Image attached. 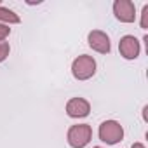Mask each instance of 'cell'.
Returning a JSON list of instances; mask_svg holds the SVG:
<instances>
[{"label": "cell", "mask_w": 148, "mask_h": 148, "mask_svg": "<svg viewBox=\"0 0 148 148\" xmlns=\"http://www.w3.org/2000/svg\"><path fill=\"white\" fill-rule=\"evenodd\" d=\"M71 71H73V77L79 79V80H87L94 75L96 71V63L91 56H79L71 64Z\"/></svg>", "instance_id": "6da1fadb"}, {"label": "cell", "mask_w": 148, "mask_h": 148, "mask_svg": "<svg viewBox=\"0 0 148 148\" xmlns=\"http://www.w3.org/2000/svg\"><path fill=\"white\" fill-rule=\"evenodd\" d=\"M91 134H92V131H91V125H87V124L71 125L68 131V143L73 148H84L89 143Z\"/></svg>", "instance_id": "7a4b0ae2"}, {"label": "cell", "mask_w": 148, "mask_h": 148, "mask_svg": "<svg viewBox=\"0 0 148 148\" xmlns=\"http://www.w3.org/2000/svg\"><path fill=\"white\" fill-rule=\"evenodd\" d=\"M124 136V131H122V125L113 122V120H106L99 125V138L101 141L108 143V145H115L122 139Z\"/></svg>", "instance_id": "3957f363"}, {"label": "cell", "mask_w": 148, "mask_h": 148, "mask_svg": "<svg viewBox=\"0 0 148 148\" xmlns=\"http://www.w3.org/2000/svg\"><path fill=\"white\" fill-rule=\"evenodd\" d=\"M113 12H115L117 19H120L124 23H132L136 18V9L131 0H117L113 4Z\"/></svg>", "instance_id": "277c9868"}, {"label": "cell", "mask_w": 148, "mask_h": 148, "mask_svg": "<svg viewBox=\"0 0 148 148\" xmlns=\"http://www.w3.org/2000/svg\"><path fill=\"white\" fill-rule=\"evenodd\" d=\"M119 49H120V54H122L125 59H134V58H138V54H139V42H138L136 37L125 35V37L119 42Z\"/></svg>", "instance_id": "5b68a950"}, {"label": "cell", "mask_w": 148, "mask_h": 148, "mask_svg": "<svg viewBox=\"0 0 148 148\" xmlns=\"http://www.w3.org/2000/svg\"><path fill=\"white\" fill-rule=\"evenodd\" d=\"M89 45H91L94 51L101 52V54L110 52V38H108L106 33H103V32H99V30H94V32L89 33Z\"/></svg>", "instance_id": "8992f818"}, {"label": "cell", "mask_w": 148, "mask_h": 148, "mask_svg": "<svg viewBox=\"0 0 148 148\" xmlns=\"http://www.w3.org/2000/svg\"><path fill=\"white\" fill-rule=\"evenodd\" d=\"M89 110H91L89 103L82 98H73L66 105V113L70 117H86L89 115Z\"/></svg>", "instance_id": "52a82bcc"}, {"label": "cell", "mask_w": 148, "mask_h": 148, "mask_svg": "<svg viewBox=\"0 0 148 148\" xmlns=\"http://www.w3.org/2000/svg\"><path fill=\"white\" fill-rule=\"evenodd\" d=\"M0 19L7 21V23H19V16L9 9H4V7H0Z\"/></svg>", "instance_id": "ba28073f"}, {"label": "cell", "mask_w": 148, "mask_h": 148, "mask_svg": "<svg viewBox=\"0 0 148 148\" xmlns=\"http://www.w3.org/2000/svg\"><path fill=\"white\" fill-rule=\"evenodd\" d=\"M9 56V44L7 42H0V63Z\"/></svg>", "instance_id": "9c48e42d"}, {"label": "cell", "mask_w": 148, "mask_h": 148, "mask_svg": "<svg viewBox=\"0 0 148 148\" xmlns=\"http://www.w3.org/2000/svg\"><path fill=\"white\" fill-rule=\"evenodd\" d=\"M11 33V28L9 26H5V25H0V40H4L7 35Z\"/></svg>", "instance_id": "30bf717a"}, {"label": "cell", "mask_w": 148, "mask_h": 148, "mask_svg": "<svg viewBox=\"0 0 148 148\" xmlns=\"http://www.w3.org/2000/svg\"><path fill=\"white\" fill-rule=\"evenodd\" d=\"M146 16H148V5L143 7V21H141V26L146 28Z\"/></svg>", "instance_id": "8fae6325"}, {"label": "cell", "mask_w": 148, "mask_h": 148, "mask_svg": "<svg viewBox=\"0 0 148 148\" xmlns=\"http://www.w3.org/2000/svg\"><path fill=\"white\" fill-rule=\"evenodd\" d=\"M132 148H145V146H143L141 143H134V145H132Z\"/></svg>", "instance_id": "7c38bea8"}, {"label": "cell", "mask_w": 148, "mask_h": 148, "mask_svg": "<svg viewBox=\"0 0 148 148\" xmlns=\"http://www.w3.org/2000/svg\"><path fill=\"white\" fill-rule=\"evenodd\" d=\"M96 148H99V146H96Z\"/></svg>", "instance_id": "4fadbf2b"}]
</instances>
